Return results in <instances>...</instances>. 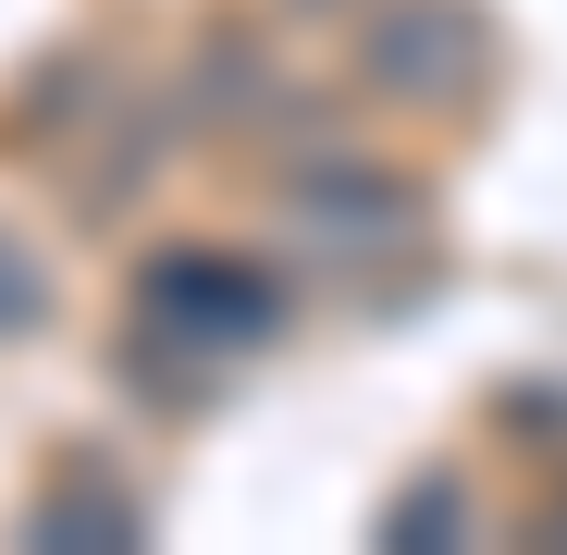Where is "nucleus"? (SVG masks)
<instances>
[{
  "mask_svg": "<svg viewBox=\"0 0 567 555\" xmlns=\"http://www.w3.org/2000/svg\"><path fill=\"white\" fill-rule=\"evenodd\" d=\"M148 321L198 358H235V346L271 333V285L247 259H173V271H148Z\"/></svg>",
  "mask_w": 567,
  "mask_h": 555,
  "instance_id": "nucleus-1",
  "label": "nucleus"
},
{
  "mask_svg": "<svg viewBox=\"0 0 567 555\" xmlns=\"http://www.w3.org/2000/svg\"><path fill=\"white\" fill-rule=\"evenodd\" d=\"M444 38H468V25H444V13H395L383 25V86H408V100H432V86H456V62H444Z\"/></svg>",
  "mask_w": 567,
  "mask_h": 555,
  "instance_id": "nucleus-2",
  "label": "nucleus"
},
{
  "mask_svg": "<svg viewBox=\"0 0 567 555\" xmlns=\"http://www.w3.org/2000/svg\"><path fill=\"white\" fill-rule=\"evenodd\" d=\"M50 543H74V531H100V543H136V506L112 494V482H74V494H50V518H38Z\"/></svg>",
  "mask_w": 567,
  "mask_h": 555,
  "instance_id": "nucleus-3",
  "label": "nucleus"
},
{
  "mask_svg": "<svg viewBox=\"0 0 567 555\" xmlns=\"http://www.w3.org/2000/svg\"><path fill=\"white\" fill-rule=\"evenodd\" d=\"M420 531H468V494L456 482H408L395 518H383V543H420Z\"/></svg>",
  "mask_w": 567,
  "mask_h": 555,
  "instance_id": "nucleus-4",
  "label": "nucleus"
},
{
  "mask_svg": "<svg viewBox=\"0 0 567 555\" xmlns=\"http://www.w3.org/2000/svg\"><path fill=\"white\" fill-rule=\"evenodd\" d=\"M25 309H38V271H25L13 247H0V321H25Z\"/></svg>",
  "mask_w": 567,
  "mask_h": 555,
  "instance_id": "nucleus-5",
  "label": "nucleus"
}]
</instances>
